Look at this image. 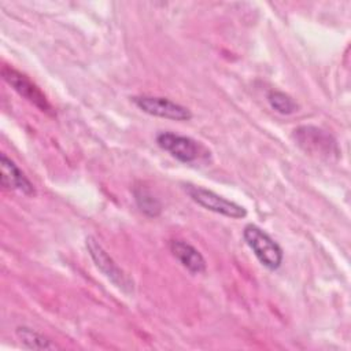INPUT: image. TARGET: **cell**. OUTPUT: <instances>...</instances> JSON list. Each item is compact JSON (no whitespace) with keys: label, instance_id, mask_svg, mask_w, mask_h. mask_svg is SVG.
Listing matches in <instances>:
<instances>
[{"label":"cell","instance_id":"obj_7","mask_svg":"<svg viewBox=\"0 0 351 351\" xmlns=\"http://www.w3.org/2000/svg\"><path fill=\"white\" fill-rule=\"evenodd\" d=\"M156 144L182 163H192L200 156V144L188 136L160 132L156 134Z\"/></svg>","mask_w":351,"mask_h":351},{"label":"cell","instance_id":"obj_12","mask_svg":"<svg viewBox=\"0 0 351 351\" xmlns=\"http://www.w3.org/2000/svg\"><path fill=\"white\" fill-rule=\"evenodd\" d=\"M267 101L273 110L282 115H291L299 108V104L293 100V97L281 90H270L267 93Z\"/></svg>","mask_w":351,"mask_h":351},{"label":"cell","instance_id":"obj_11","mask_svg":"<svg viewBox=\"0 0 351 351\" xmlns=\"http://www.w3.org/2000/svg\"><path fill=\"white\" fill-rule=\"evenodd\" d=\"M134 202L138 207V210L145 214L149 218H156L162 213V204L151 193L149 189L144 186H137L133 191Z\"/></svg>","mask_w":351,"mask_h":351},{"label":"cell","instance_id":"obj_9","mask_svg":"<svg viewBox=\"0 0 351 351\" xmlns=\"http://www.w3.org/2000/svg\"><path fill=\"white\" fill-rule=\"evenodd\" d=\"M170 251L173 256L192 274H202L207 269V263L202 252L185 240H171Z\"/></svg>","mask_w":351,"mask_h":351},{"label":"cell","instance_id":"obj_4","mask_svg":"<svg viewBox=\"0 0 351 351\" xmlns=\"http://www.w3.org/2000/svg\"><path fill=\"white\" fill-rule=\"evenodd\" d=\"M293 138L304 151L319 155V156H332L339 155V147L335 137L324 129L317 126L304 125L293 130Z\"/></svg>","mask_w":351,"mask_h":351},{"label":"cell","instance_id":"obj_2","mask_svg":"<svg viewBox=\"0 0 351 351\" xmlns=\"http://www.w3.org/2000/svg\"><path fill=\"white\" fill-rule=\"evenodd\" d=\"M182 188L195 203H197L199 206H202L208 211H213L229 218H234V219H240L247 215V210L241 204L232 202L215 193L211 189L193 185V184H182Z\"/></svg>","mask_w":351,"mask_h":351},{"label":"cell","instance_id":"obj_10","mask_svg":"<svg viewBox=\"0 0 351 351\" xmlns=\"http://www.w3.org/2000/svg\"><path fill=\"white\" fill-rule=\"evenodd\" d=\"M16 337L19 339L21 344L29 350H53L56 346L43 333L37 332L36 329L27 326H18L15 329Z\"/></svg>","mask_w":351,"mask_h":351},{"label":"cell","instance_id":"obj_1","mask_svg":"<svg viewBox=\"0 0 351 351\" xmlns=\"http://www.w3.org/2000/svg\"><path fill=\"white\" fill-rule=\"evenodd\" d=\"M243 239L262 266L271 271L281 266L284 259L282 248L262 228L254 223H247L243 229Z\"/></svg>","mask_w":351,"mask_h":351},{"label":"cell","instance_id":"obj_3","mask_svg":"<svg viewBox=\"0 0 351 351\" xmlns=\"http://www.w3.org/2000/svg\"><path fill=\"white\" fill-rule=\"evenodd\" d=\"M85 245L96 267L122 292L132 293L134 288L133 280L115 263L103 245L93 236H88L85 239Z\"/></svg>","mask_w":351,"mask_h":351},{"label":"cell","instance_id":"obj_6","mask_svg":"<svg viewBox=\"0 0 351 351\" xmlns=\"http://www.w3.org/2000/svg\"><path fill=\"white\" fill-rule=\"evenodd\" d=\"M1 75L4 81L14 88L15 92H18L22 97H25L27 101L34 104L38 110L44 112H51L52 107L45 97V95L41 92V89L25 74L18 71L16 69L11 66H3L1 67Z\"/></svg>","mask_w":351,"mask_h":351},{"label":"cell","instance_id":"obj_5","mask_svg":"<svg viewBox=\"0 0 351 351\" xmlns=\"http://www.w3.org/2000/svg\"><path fill=\"white\" fill-rule=\"evenodd\" d=\"M132 101L143 112L149 114L152 117H159V118L171 119V121H189L192 118V112L188 107L177 101H173L167 97L140 95V96H133Z\"/></svg>","mask_w":351,"mask_h":351},{"label":"cell","instance_id":"obj_8","mask_svg":"<svg viewBox=\"0 0 351 351\" xmlns=\"http://www.w3.org/2000/svg\"><path fill=\"white\" fill-rule=\"evenodd\" d=\"M0 178L1 186L8 191H18L23 195H34L36 189L32 181L18 167V165L10 159L5 154L0 155Z\"/></svg>","mask_w":351,"mask_h":351}]
</instances>
